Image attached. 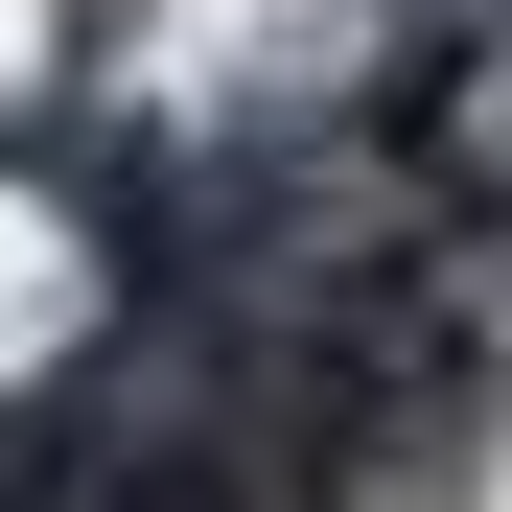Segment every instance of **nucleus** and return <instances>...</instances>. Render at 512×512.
Here are the masks:
<instances>
[{
    "mask_svg": "<svg viewBox=\"0 0 512 512\" xmlns=\"http://www.w3.org/2000/svg\"><path fill=\"white\" fill-rule=\"evenodd\" d=\"M0 512H94V443H70V419H47V443H0Z\"/></svg>",
    "mask_w": 512,
    "mask_h": 512,
    "instance_id": "f257e3e1",
    "label": "nucleus"
}]
</instances>
